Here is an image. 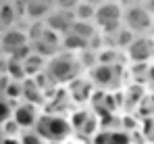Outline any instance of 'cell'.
<instances>
[{
    "instance_id": "484cf974",
    "label": "cell",
    "mask_w": 154,
    "mask_h": 144,
    "mask_svg": "<svg viewBox=\"0 0 154 144\" xmlns=\"http://www.w3.org/2000/svg\"><path fill=\"white\" fill-rule=\"evenodd\" d=\"M150 38L154 40V23H152V29H150Z\"/></svg>"
},
{
    "instance_id": "ffe728a7",
    "label": "cell",
    "mask_w": 154,
    "mask_h": 144,
    "mask_svg": "<svg viewBox=\"0 0 154 144\" xmlns=\"http://www.w3.org/2000/svg\"><path fill=\"white\" fill-rule=\"evenodd\" d=\"M79 0H54V8H63V11H73Z\"/></svg>"
},
{
    "instance_id": "3957f363",
    "label": "cell",
    "mask_w": 154,
    "mask_h": 144,
    "mask_svg": "<svg viewBox=\"0 0 154 144\" xmlns=\"http://www.w3.org/2000/svg\"><path fill=\"white\" fill-rule=\"evenodd\" d=\"M154 23V17L144 4H125L123 8V27L133 31L135 36H146L150 34Z\"/></svg>"
},
{
    "instance_id": "30bf717a",
    "label": "cell",
    "mask_w": 154,
    "mask_h": 144,
    "mask_svg": "<svg viewBox=\"0 0 154 144\" xmlns=\"http://www.w3.org/2000/svg\"><path fill=\"white\" fill-rule=\"evenodd\" d=\"M71 31H73L75 36H79L81 40H85L90 46H92V42L98 40V36H100V29L92 23V21H75L73 27H71Z\"/></svg>"
},
{
    "instance_id": "603a6c76",
    "label": "cell",
    "mask_w": 154,
    "mask_h": 144,
    "mask_svg": "<svg viewBox=\"0 0 154 144\" xmlns=\"http://www.w3.org/2000/svg\"><path fill=\"white\" fill-rule=\"evenodd\" d=\"M85 2H90V4H94V6H100V4H104L106 0H85Z\"/></svg>"
},
{
    "instance_id": "f546056e",
    "label": "cell",
    "mask_w": 154,
    "mask_h": 144,
    "mask_svg": "<svg viewBox=\"0 0 154 144\" xmlns=\"http://www.w3.org/2000/svg\"><path fill=\"white\" fill-rule=\"evenodd\" d=\"M46 144H58V142H46Z\"/></svg>"
},
{
    "instance_id": "277c9868",
    "label": "cell",
    "mask_w": 154,
    "mask_h": 144,
    "mask_svg": "<svg viewBox=\"0 0 154 144\" xmlns=\"http://www.w3.org/2000/svg\"><path fill=\"white\" fill-rule=\"evenodd\" d=\"M125 56L129 61L137 63V65H148L154 59V40L150 38V34L146 36H137L125 50Z\"/></svg>"
},
{
    "instance_id": "9a60e30c",
    "label": "cell",
    "mask_w": 154,
    "mask_h": 144,
    "mask_svg": "<svg viewBox=\"0 0 154 144\" xmlns=\"http://www.w3.org/2000/svg\"><path fill=\"white\" fill-rule=\"evenodd\" d=\"M92 115L85 111V109H79V111H73V115L69 117V123H71V127H73V132H81L83 127H85V121L90 119Z\"/></svg>"
},
{
    "instance_id": "4316f807",
    "label": "cell",
    "mask_w": 154,
    "mask_h": 144,
    "mask_svg": "<svg viewBox=\"0 0 154 144\" xmlns=\"http://www.w3.org/2000/svg\"><path fill=\"white\" fill-rule=\"evenodd\" d=\"M6 2H13V0H0V4H6Z\"/></svg>"
},
{
    "instance_id": "44dd1931",
    "label": "cell",
    "mask_w": 154,
    "mask_h": 144,
    "mask_svg": "<svg viewBox=\"0 0 154 144\" xmlns=\"http://www.w3.org/2000/svg\"><path fill=\"white\" fill-rule=\"evenodd\" d=\"M8 77L6 75H0V98H4V92H6V88H8Z\"/></svg>"
},
{
    "instance_id": "d6986e66",
    "label": "cell",
    "mask_w": 154,
    "mask_h": 144,
    "mask_svg": "<svg viewBox=\"0 0 154 144\" xmlns=\"http://www.w3.org/2000/svg\"><path fill=\"white\" fill-rule=\"evenodd\" d=\"M106 144H129L127 132H108V142Z\"/></svg>"
},
{
    "instance_id": "d4e9b609",
    "label": "cell",
    "mask_w": 154,
    "mask_h": 144,
    "mask_svg": "<svg viewBox=\"0 0 154 144\" xmlns=\"http://www.w3.org/2000/svg\"><path fill=\"white\" fill-rule=\"evenodd\" d=\"M38 2H46V4H52L54 6V0H38Z\"/></svg>"
},
{
    "instance_id": "9c48e42d",
    "label": "cell",
    "mask_w": 154,
    "mask_h": 144,
    "mask_svg": "<svg viewBox=\"0 0 154 144\" xmlns=\"http://www.w3.org/2000/svg\"><path fill=\"white\" fill-rule=\"evenodd\" d=\"M52 8H54L52 4L38 2V0H29V2L25 4V13H27V17H29L33 23H44V19L50 15Z\"/></svg>"
},
{
    "instance_id": "6da1fadb",
    "label": "cell",
    "mask_w": 154,
    "mask_h": 144,
    "mask_svg": "<svg viewBox=\"0 0 154 144\" xmlns=\"http://www.w3.org/2000/svg\"><path fill=\"white\" fill-rule=\"evenodd\" d=\"M44 73L52 84H73L81 73V63H79L77 54L60 50L56 56H52L46 63Z\"/></svg>"
},
{
    "instance_id": "7402d4cb",
    "label": "cell",
    "mask_w": 154,
    "mask_h": 144,
    "mask_svg": "<svg viewBox=\"0 0 154 144\" xmlns=\"http://www.w3.org/2000/svg\"><path fill=\"white\" fill-rule=\"evenodd\" d=\"M0 144H21L19 138H11V136H2L0 138Z\"/></svg>"
},
{
    "instance_id": "e0dca14e",
    "label": "cell",
    "mask_w": 154,
    "mask_h": 144,
    "mask_svg": "<svg viewBox=\"0 0 154 144\" xmlns=\"http://www.w3.org/2000/svg\"><path fill=\"white\" fill-rule=\"evenodd\" d=\"M13 109H15L13 102H8L6 98H0V125L6 123L8 119H13Z\"/></svg>"
},
{
    "instance_id": "5b68a950",
    "label": "cell",
    "mask_w": 154,
    "mask_h": 144,
    "mask_svg": "<svg viewBox=\"0 0 154 144\" xmlns=\"http://www.w3.org/2000/svg\"><path fill=\"white\" fill-rule=\"evenodd\" d=\"M88 75H90L92 86L110 90V88H115V84L119 79V65L117 63H98L96 67H92L88 71Z\"/></svg>"
},
{
    "instance_id": "83f0119b",
    "label": "cell",
    "mask_w": 154,
    "mask_h": 144,
    "mask_svg": "<svg viewBox=\"0 0 154 144\" xmlns=\"http://www.w3.org/2000/svg\"><path fill=\"white\" fill-rule=\"evenodd\" d=\"M0 56H4V52H2V44H0Z\"/></svg>"
},
{
    "instance_id": "7a4b0ae2",
    "label": "cell",
    "mask_w": 154,
    "mask_h": 144,
    "mask_svg": "<svg viewBox=\"0 0 154 144\" xmlns=\"http://www.w3.org/2000/svg\"><path fill=\"white\" fill-rule=\"evenodd\" d=\"M33 130L44 138V142H58V144H65L71 138V134H73L69 117H65V115H50V113H42Z\"/></svg>"
},
{
    "instance_id": "7c38bea8",
    "label": "cell",
    "mask_w": 154,
    "mask_h": 144,
    "mask_svg": "<svg viewBox=\"0 0 154 144\" xmlns=\"http://www.w3.org/2000/svg\"><path fill=\"white\" fill-rule=\"evenodd\" d=\"M4 75L8 79H13V82H23V79H27L23 63H19V61H15L11 56H6V71H4Z\"/></svg>"
},
{
    "instance_id": "4fadbf2b",
    "label": "cell",
    "mask_w": 154,
    "mask_h": 144,
    "mask_svg": "<svg viewBox=\"0 0 154 144\" xmlns=\"http://www.w3.org/2000/svg\"><path fill=\"white\" fill-rule=\"evenodd\" d=\"M73 15H75V21H92L94 23V15H96V6L85 2V0H79L77 6L73 8Z\"/></svg>"
},
{
    "instance_id": "ba28073f",
    "label": "cell",
    "mask_w": 154,
    "mask_h": 144,
    "mask_svg": "<svg viewBox=\"0 0 154 144\" xmlns=\"http://www.w3.org/2000/svg\"><path fill=\"white\" fill-rule=\"evenodd\" d=\"M0 44H2L4 56H8V54H13L17 48L29 44V36H27L25 29H21V27L15 25V27L2 29V34H0Z\"/></svg>"
},
{
    "instance_id": "8fae6325",
    "label": "cell",
    "mask_w": 154,
    "mask_h": 144,
    "mask_svg": "<svg viewBox=\"0 0 154 144\" xmlns=\"http://www.w3.org/2000/svg\"><path fill=\"white\" fill-rule=\"evenodd\" d=\"M46 59L44 56H40L38 52H31L29 56H27L25 61H23V69H25V75L27 77H38L40 73L46 71Z\"/></svg>"
},
{
    "instance_id": "8992f818",
    "label": "cell",
    "mask_w": 154,
    "mask_h": 144,
    "mask_svg": "<svg viewBox=\"0 0 154 144\" xmlns=\"http://www.w3.org/2000/svg\"><path fill=\"white\" fill-rule=\"evenodd\" d=\"M40 115H42V109H40L38 104L25 102V100L17 102L15 109H13V119H15V123L21 127V132L33 130L35 123H38V119H40Z\"/></svg>"
},
{
    "instance_id": "52a82bcc",
    "label": "cell",
    "mask_w": 154,
    "mask_h": 144,
    "mask_svg": "<svg viewBox=\"0 0 154 144\" xmlns=\"http://www.w3.org/2000/svg\"><path fill=\"white\" fill-rule=\"evenodd\" d=\"M73 23H75V15H73V11H63V8H52L50 15L44 19V25H46L50 31L58 34L60 38L67 36V34L71 31Z\"/></svg>"
},
{
    "instance_id": "2e32d148",
    "label": "cell",
    "mask_w": 154,
    "mask_h": 144,
    "mask_svg": "<svg viewBox=\"0 0 154 144\" xmlns=\"http://www.w3.org/2000/svg\"><path fill=\"white\" fill-rule=\"evenodd\" d=\"M19 142H21V144H46V142H44V138H42L35 130H25V132H21Z\"/></svg>"
},
{
    "instance_id": "ac0fdd59",
    "label": "cell",
    "mask_w": 154,
    "mask_h": 144,
    "mask_svg": "<svg viewBox=\"0 0 154 144\" xmlns=\"http://www.w3.org/2000/svg\"><path fill=\"white\" fill-rule=\"evenodd\" d=\"M2 136H11V138L21 136V127L15 123V119H8L6 123H2Z\"/></svg>"
},
{
    "instance_id": "f1b7e54d",
    "label": "cell",
    "mask_w": 154,
    "mask_h": 144,
    "mask_svg": "<svg viewBox=\"0 0 154 144\" xmlns=\"http://www.w3.org/2000/svg\"><path fill=\"white\" fill-rule=\"evenodd\" d=\"M0 138H2V125H0Z\"/></svg>"
},
{
    "instance_id": "cb8c5ba5",
    "label": "cell",
    "mask_w": 154,
    "mask_h": 144,
    "mask_svg": "<svg viewBox=\"0 0 154 144\" xmlns=\"http://www.w3.org/2000/svg\"><path fill=\"white\" fill-rule=\"evenodd\" d=\"M148 0H127V4H146Z\"/></svg>"
},
{
    "instance_id": "5bb4252c",
    "label": "cell",
    "mask_w": 154,
    "mask_h": 144,
    "mask_svg": "<svg viewBox=\"0 0 154 144\" xmlns=\"http://www.w3.org/2000/svg\"><path fill=\"white\" fill-rule=\"evenodd\" d=\"M17 6L15 2H6V4H0V25L4 29L8 27H15V21H17Z\"/></svg>"
}]
</instances>
